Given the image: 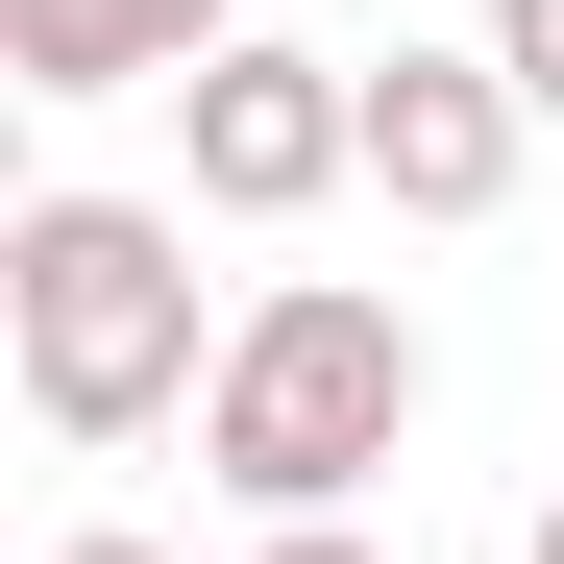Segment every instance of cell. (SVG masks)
Returning a JSON list of instances; mask_svg holds the SVG:
<instances>
[{
  "mask_svg": "<svg viewBox=\"0 0 564 564\" xmlns=\"http://www.w3.org/2000/svg\"><path fill=\"white\" fill-rule=\"evenodd\" d=\"M516 564H564V491H540V540H516Z\"/></svg>",
  "mask_w": 564,
  "mask_h": 564,
  "instance_id": "9c48e42d",
  "label": "cell"
},
{
  "mask_svg": "<svg viewBox=\"0 0 564 564\" xmlns=\"http://www.w3.org/2000/svg\"><path fill=\"white\" fill-rule=\"evenodd\" d=\"M197 50H246V0H0V74L25 99H172Z\"/></svg>",
  "mask_w": 564,
  "mask_h": 564,
  "instance_id": "5b68a950",
  "label": "cell"
},
{
  "mask_svg": "<svg viewBox=\"0 0 564 564\" xmlns=\"http://www.w3.org/2000/svg\"><path fill=\"white\" fill-rule=\"evenodd\" d=\"M516 74L491 50H368V197H393V221H491L516 197Z\"/></svg>",
  "mask_w": 564,
  "mask_h": 564,
  "instance_id": "277c9868",
  "label": "cell"
},
{
  "mask_svg": "<svg viewBox=\"0 0 564 564\" xmlns=\"http://www.w3.org/2000/svg\"><path fill=\"white\" fill-rule=\"evenodd\" d=\"M491 74H516V99L564 123V0H491Z\"/></svg>",
  "mask_w": 564,
  "mask_h": 564,
  "instance_id": "8992f818",
  "label": "cell"
},
{
  "mask_svg": "<svg viewBox=\"0 0 564 564\" xmlns=\"http://www.w3.org/2000/svg\"><path fill=\"white\" fill-rule=\"evenodd\" d=\"M172 148H197V197L221 221H319L344 197V172H368V74H319V50H197V74H172Z\"/></svg>",
  "mask_w": 564,
  "mask_h": 564,
  "instance_id": "3957f363",
  "label": "cell"
},
{
  "mask_svg": "<svg viewBox=\"0 0 564 564\" xmlns=\"http://www.w3.org/2000/svg\"><path fill=\"white\" fill-rule=\"evenodd\" d=\"M0 344H25V417L50 442H148L221 393L197 344V221L172 197H25L0 221Z\"/></svg>",
  "mask_w": 564,
  "mask_h": 564,
  "instance_id": "6da1fadb",
  "label": "cell"
},
{
  "mask_svg": "<svg viewBox=\"0 0 564 564\" xmlns=\"http://www.w3.org/2000/svg\"><path fill=\"white\" fill-rule=\"evenodd\" d=\"M417 442V319L368 295V270H270L221 319V393H197V466L246 516H344L368 466Z\"/></svg>",
  "mask_w": 564,
  "mask_h": 564,
  "instance_id": "7a4b0ae2",
  "label": "cell"
},
{
  "mask_svg": "<svg viewBox=\"0 0 564 564\" xmlns=\"http://www.w3.org/2000/svg\"><path fill=\"white\" fill-rule=\"evenodd\" d=\"M50 564H172V540H50Z\"/></svg>",
  "mask_w": 564,
  "mask_h": 564,
  "instance_id": "ba28073f",
  "label": "cell"
},
{
  "mask_svg": "<svg viewBox=\"0 0 564 564\" xmlns=\"http://www.w3.org/2000/svg\"><path fill=\"white\" fill-rule=\"evenodd\" d=\"M246 564H393V540H368V516H270Z\"/></svg>",
  "mask_w": 564,
  "mask_h": 564,
  "instance_id": "52a82bcc",
  "label": "cell"
}]
</instances>
